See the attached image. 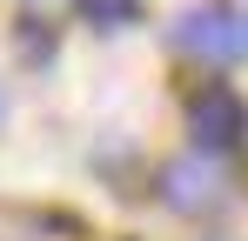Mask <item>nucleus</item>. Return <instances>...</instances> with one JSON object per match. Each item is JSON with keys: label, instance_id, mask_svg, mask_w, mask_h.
<instances>
[{"label": "nucleus", "instance_id": "f03ea898", "mask_svg": "<svg viewBox=\"0 0 248 241\" xmlns=\"http://www.w3.org/2000/svg\"><path fill=\"white\" fill-rule=\"evenodd\" d=\"M221 195H228V181H221V161L208 154V148L161 161V201L174 208V214H208Z\"/></svg>", "mask_w": 248, "mask_h": 241}, {"label": "nucleus", "instance_id": "39448f33", "mask_svg": "<svg viewBox=\"0 0 248 241\" xmlns=\"http://www.w3.org/2000/svg\"><path fill=\"white\" fill-rule=\"evenodd\" d=\"M87 20L94 27H127L134 20V0H87Z\"/></svg>", "mask_w": 248, "mask_h": 241}, {"label": "nucleus", "instance_id": "7ed1b4c3", "mask_svg": "<svg viewBox=\"0 0 248 241\" xmlns=\"http://www.w3.org/2000/svg\"><path fill=\"white\" fill-rule=\"evenodd\" d=\"M242 101L228 94V87H202L195 101H188V134H195V148L208 154H221V148H235L242 141Z\"/></svg>", "mask_w": 248, "mask_h": 241}, {"label": "nucleus", "instance_id": "f257e3e1", "mask_svg": "<svg viewBox=\"0 0 248 241\" xmlns=\"http://www.w3.org/2000/svg\"><path fill=\"white\" fill-rule=\"evenodd\" d=\"M174 47L195 54V60H208V67L242 60L248 54V14L242 7H188L174 20Z\"/></svg>", "mask_w": 248, "mask_h": 241}, {"label": "nucleus", "instance_id": "20e7f679", "mask_svg": "<svg viewBox=\"0 0 248 241\" xmlns=\"http://www.w3.org/2000/svg\"><path fill=\"white\" fill-rule=\"evenodd\" d=\"M0 241H74V221L41 208H0Z\"/></svg>", "mask_w": 248, "mask_h": 241}, {"label": "nucleus", "instance_id": "423d86ee", "mask_svg": "<svg viewBox=\"0 0 248 241\" xmlns=\"http://www.w3.org/2000/svg\"><path fill=\"white\" fill-rule=\"evenodd\" d=\"M0 114H7V101H0Z\"/></svg>", "mask_w": 248, "mask_h": 241}]
</instances>
